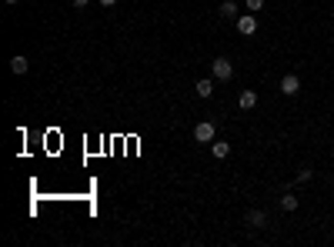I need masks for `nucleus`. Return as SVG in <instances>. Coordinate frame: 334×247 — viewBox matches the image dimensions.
I'll return each instance as SVG.
<instances>
[{
    "mask_svg": "<svg viewBox=\"0 0 334 247\" xmlns=\"http://www.w3.org/2000/svg\"><path fill=\"white\" fill-rule=\"evenodd\" d=\"M4 4H17V0H4Z\"/></svg>",
    "mask_w": 334,
    "mask_h": 247,
    "instance_id": "obj_15",
    "label": "nucleus"
},
{
    "mask_svg": "<svg viewBox=\"0 0 334 247\" xmlns=\"http://www.w3.org/2000/svg\"><path fill=\"white\" fill-rule=\"evenodd\" d=\"M194 94L201 97V100H207V97H214V80H197V84H194Z\"/></svg>",
    "mask_w": 334,
    "mask_h": 247,
    "instance_id": "obj_5",
    "label": "nucleus"
},
{
    "mask_svg": "<svg viewBox=\"0 0 334 247\" xmlns=\"http://www.w3.org/2000/svg\"><path fill=\"white\" fill-rule=\"evenodd\" d=\"M87 4H90V0H74V7H77V10H84Z\"/></svg>",
    "mask_w": 334,
    "mask_h": 247,
    "instance_id": "obj_13",
    "label": "nucleus"
},
{
    "mask_svg": "<svg viewBox=\"0 0 334 247\" xmlns=\"http://www.w3.org/2000/svg\"><path fill=\"white\" fill-rule=\"evenodd\" d=\"M97 4H101V7H114V4H117V0H97Z\"/></svg>",
    "mask_w": 334,
    "mask_h": 247,
    "instance_id": "obj_14",
    "label": "nucleus"
},
{
    "mask_svg": "<svg viewBox=\"0 0 334 247\" xmlns=\"http://www.w3.org/2000/svg\"><path fill=\"white\" fill-rule=\"evenodd\" d=\"M27 67H30V60H27L24 54H17V57H10V70L20 77V74H27Z\"/></svg>",
    "mask_w": 334,
    "mask_h": 247,
    "instance_id": "obj_7",
    "label": "nucleus"
},
{
    "mask_svg": "<svg viewBox=\"0 0 334 247\" xmlns=\"http://www.w3.org/2000/svg\"><path fill=\"white\" fill-rule=\"evenodd\" d=\"M247 224H251V227H264V224H268V214H264V210H247Z\"/></svg>",
    "mask_w": 334,
    "mask_h": 247,
    "instance_id": "obj_10",
    "label": "nucleus"
},
{
    "mask_svg": "<svg viewBox=\"0 0 334 247\" xmlns=\"http://www.w3.org/2000/svg\"><path fill=\"white\" fill-rule=\"evenodd\" d=\"M281 94H287V97L301 94V80H297V74H284V77H281Z\"/></svg>",
    "mask_w": 334,
    "mask_h": 247,
    "instance_id": "obj_4",
    "label": "nucleus"
},
{
    "mask_svg": "<svg viewBox=\"0 0 334 247\" xmlns=\"http://www.w3.org/2000/svg\"><path fill=\"white\" fill-rule=\"evenodd\" d=\"M211 154H214L217 160H224L227 154H231V144L227 140H211Z\"/></svg>",
    "mask_w": 334,
    "mask_h": 247,
    "instance_id": "obj_8",
    "label": "nucleus"
},
{
    "mask_svg": "<svg viewBox=\"0 0 334 247\" xmlns=\"http://www.w3.org/2000/svg\"><path fill=\"white\" fill-rule=\"evenodd\" d=\"M211 74H214L217 80H231V77H234V64L227 60V57H214V64H211Z\"/></svg>",
    "mask_w": 334,
    "mask_h": 247,
    "instance_id": "obj_2",
    "label": "nucleus"
},
{
    "mask_svg": "<svg viewBox=\"0 0 334 247\" xmlns=\"http://www.w3.org/2000/svg\"><path fill=\"white\" fill-rule=\"evenodd\" d=\"M194 140H197V144H211V140H217V127L211 124V120H201L197 127H194Z\"/></svg>",
    "mask_w": 334,
    "mask_h": 247,
    "instance_id": "obj_1",
    "label": "nucleus"
},
{
    "mask_svg": "<svg viewBox=\"0 0 334 247\" xmlns=\"http://www.w3.org/2000/svg\"><path fill=\"white\" fill-rule=\"evenodd\" d=\"M234 24H238V33H244V37H251V33L257 30V17H254V14H241L238 20H234Z\"/></svg>",
    "mask_w": 334,
    "mask_h": 247,
    "instance_id": "obj_3",
    "label": "nucleus"
},
{
    "mask_svg": "<svg viewBox=\"0 0 334 247\" xmlns=\"http://www.w3.org/2000/svg\"><path fill=\"white\" fill-rule=\"evenodd\" d=\"M281 210H297V197H294V194H284V197H281Z\"/></svg>",
    "mask_w": 334,
    "mask_h": 247,
    "instance_id": "obj_11",
    "label": "nucleus"
},
{
    "mask_svg": "<svg viewBox=\"0 0 334 247\" xmlns=\"http://www.w3.org/2000/svg\"><path fill=\"white\" fill-rule=\"evenodd\" d=\"M247 4V10H251V14H257V10H264V0H244Z\"/></svg>",
    "mask_w": 334,
    "mask_h": 247,
    "instance_id": "obj_12",
    "label": "nucleus"
},
{
    "mask_svg": "<svg viewBox=\"0 0 334 247\" xmlns=\"http://www.w3.org/2000/svg\"><path fill=\"white\" fill-rule=\"evenodd\" d=\"M217 14H221L224 20H238V4H234V0H224L221 7H217Z\"/></svg>",
    "mask_w": 334,
    "mask_h": 247,
    "instance_id": "obj_6",
    "label": "nucleus"
},
{
    "mask_svg": "<svg viewBox=\"0 0 334 247\" xmlns=\"http://www.w3.org/2000/svg\"><path fill=\"white\" fill-rule=\"evenodd\" d=\"M238 104H241V111H251V107L257 104V94H254V90H244V94L238 97Z\"/></svg>",
    "mask_w": 334,
    "mask_h": 247,
    "instance_id": "obj_9",
    "label": "nucleus"
}]
</instances>
